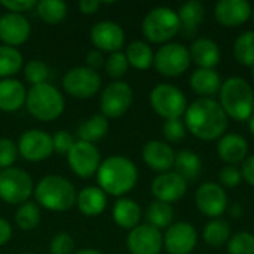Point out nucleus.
<instances>
[{"instance_id":"obj_1","label":"nucleus","mask_w":254,"mask_h":254,"mask_svg":"<svg viewBox=\"0 0 254 254\" xmlns=\"http://www.w3.org/2000/svg\"><path fill=\"white\" fill-rule=\"evenodd\" d=\"M186 129L201 140H216L228 128V115L219 101L201 97L190 103L185 113Z\"/></svg>"},{"instance_id":"obj_2","label":"nucleus","mask_w":254,"mask_h":254,"mask_svg":"<svg viewBox=\"0 0 254 254\" xmlns=\"http://www.w3.org/2000/svg\"><path fill=\"white\" fill-rule=\"evenodd\" d=\"M95 176L98 188L106 195L119 198L131 192L138 180V171L135 164L121 155H113L101 161Z\"/></svg>"},{"instance_id":"obj_3","label":"nucleus","mask_w":254,"mask_h":254,"mask_svg":"<svg viewBox=\"0 0 254 254\" xmlns=\"http://www.w3.org/2000/svg\"><path fill=\"white\" fill-rule=\"evenodd\" d=\"M37 205L49 211H68L76 205L74 185L58 174H49L39 180L33 192Z\"/></svg>"},{"instance_id":"obj_4","label":"nucleus","mask_w":254,"mask_h":254,"mask_svg":"<svg viewBox=\"0 0 254 254\" xmlns=\"http://www.w3.org/2000/svg\"><path fill=\"white\" fill-rule=\"evenodd\" d=\"M220 106L228 118L249 121L254 113V91L252 85L240 76L226 79L220 86Z\"/></svg>"},{"instance_id":"obj_5","label":"nucleus","mask_w":254,"mask_h":254,"mask_svg":"<svg viewBox=\"0 0 254 254\" xmlns=\"http://www.w3.org/2000/svg\"><path fill=\"white\" fill-rule=\"evenodd\" d=\"M25 107L33 118L42 122H51L63 115L65 109V100L57 86L45 82L33 85L27 91Z\"/></svg>"},{"instance_id":"obj_6","label":"nucleus","mask_w":254,"mask_h":254,"mask_svg":"<svg viewBox=\"0 0 254 254\" xmlns=\"http://www.w3.org/2000/svg\"><path fill=\"white\" fill-rule=\"evenodd\" d=\"M141 30L147 40L153 43H165L182 30V25L176 10L167 6H158L146 13Z\"/></svg>"},{"instance_id":"obj_7","label":"nucleus","mask_w":254,"mask_h":254,"mask_svg":"<svg viewBox=\"0 0 254 254\" xmlns=\"http://www.w3.org/2000/svg\"><path fill=\"white\" fill-rule=\"evenodd\" d=\"M34 192L31 176L21 168H6L0 171V199L9 205H21Z\"/></svg>"},{"instance_id":"obj_8","label":"nucleus","mask_w":254,"mask_h":254,"mask_svg":"<svg viewBox=\"0 0 254 254\" xmlns=\"http://www.w3.org/2000/svg\"><path fill=\"white\" fill-rule=\"evenodd\" d=\"M150 106L164 119H180L188 109V100L182 89L170 83H159L150 92Z\"/></svg>"},{"instance_id":"obj_9","label":"nucleus","mask_w":254,"mask_h":254,"mask_svg":"<svg viewBox=\"0 0 254 254\" xmlns=\"http://www.w3.org/2000/svg\"><path fill=\"white\" fill-rule=\"evenodd\" d=\"M63 88L73 98L88 100L100 91L101 76L86 65H77L65 71L63 76Z\"/></svg>"},{"instance_id":"obj_10","label":"nucleus","mask_w":254,"mask_h":254,"mask_svg":"<svg viewBox=\"0 0 254 254\" xmlns=\"http://www.w3.org/2000/svg\"><path fill=\"white\" fill-rule=\"evenodd\" d=\"M153 65L158 73L168 77H176L183 74L190 65L189 49L177 42H170L162 45L153 60Z\"/></svg>"},{"instance_id":"obj_11","label":"nucleus","mask_w":254,"mask_h":254,"mask_svg":"<svg viewBox=\"0 0 254 254\" xmlns=\"http://www.w3.org/2000/svg\"><path fill=\"white\" fill-rule=\"evenodd\" d=\"M132 100H134L132 88L124 80H113L101 92L100 97L101 115L107 119L121 118L131 107Z\"/></svg>"},{"instance_id":"obj_12","label":"nucleus","mask_w":254,"mask_h":254,"mask_svg":"<svg viewBox=\"0 0 254 254\" xmlns=\"http://www.w3.org/2000/svg\"><path fill=\"white\" fill-rule=\"evenodd\" d=\"M65 156L70 170L80 179H89L95 176L101 164L98 147L92 143L82 140H76V143Z\"/></svg>"},{"instance_id":"obj_13","label":"nucleus","mask_w":254,"mask_h":254,"mask_svg":"<svg viewBox=\"0 0 254 254\" xmlns=\"http://www.w3.org/2000/svg\"><path fill=\"white\" fill-rule=\"evenodd\" d=\"M18 153L30 162H40L54 153L52 135L42 129H28L21 134L18 143Z\"/></svg>"},{"instance_id":"obj_14","label":"nucleus","mask_w":254,"mask_h":254,"mask_svg":"<svg viewBox=\"0 0 254 254\" xmlns=\"http://www.w3.org/2000/svg\"><path fill=\"white\" fill-rule=\"evenodd\" d=\"M162 247L164 235L147 223L135 226L127 237V249L131 254H159Z\"/></svg>"},{"instance_id":"obj_15","label":"nucleus","mask_w":254,"mask_h":254,"mask_svg":"<svg viewBox=\"0 0 254 254\" xmlns=\"http://www.w3.org/2000/svg\"><path fill=\"white\" fill-rule=\"evenodd\" d=\"M89 37L95 49L101 52H118L125 43L124 28L110 19L98 21L89 31Z\"/></svg>"},{"instance_id":"obj_16","label":"nucleus","mask_w":254,"mask_h":254,"mask_svg":"<svg viewBox=\"0 0 254 254\" xmlns=\"http://www.w3.org/2000/svg\"><path fill=\"white\" fill-rule=\"evenodd\" d=\"M195 202L198 210L213 219L220 217L228 207V195L222 185L214 182H207L199 186L195 195Z\"/></svg>"},{"instance_id":"obj_17","label":"nucleus","mask_w":254,"mask_h":254,"mask_svg":"<svg viewBox=\"0 0 254 254\" xmlns=\"http://www.w3.org/2000/svg\"><path fill=\"white\" fill-rule=\"evenodd\" d=\"M198 243L196 229L188 222H177L167 228L164 247L170 254H190Z\"/></svg>"},{"instance_id":"obj_18","label":"nucleus","mask_w":254,"mask_h":254,"mask_svg":"<svg viewBox=\"0 0 254 254\" xmlns=\"http://www.w3.org/2000/svg\"><path fill=\"white\" fill-rule=\"evenodd\" d=\"M31 34V24L22 13L6 12L0 16V40L3 45L16 48L24 45Z\"/></svg>"},{"instance_id":"obj_19","label":"nucleus","mask_w":254,"mask_h":254,"mask_svg":"<svg viewBox=\"0 0 254 254\" xmlns=\"http://www.w3.org/2000/svg\"><path fill=\"white\" fill-rule=\"evenodd\" d=\"M188 192V182L182 179L176 171H167L156 176L152 182V193L156 201L176 202L182 199Z\"/></svg>"},{"instance_id":"obj_20","label":"nucleus","mask_w":254,"mask_h":254,"mask_svg":"<svg viewBox=\"0 0 254 254\" xmlns=\"http://www.w3.org/2000/svg\"><path fill=\"white\" fill-rule=\"evenodd\" d=\"M252 4L247 0H220L216 3V19L225 27H237L252 16Z\"/></svg>"},{"instance_id":"obj_21","label":"nucleus","mask_w":254,"mask_h":254,"mask_svg":"<svg viewBox=\"0 0 254 254\" xmlns=\"http://www.w3.org/2000/svg\"><path fill=\"white\" fill-rule=\"evenodd\" d=\"M143 159L147 167L161 173H167L173 168L176 152L173 146L161 140H150L143 147Z\"/></svg>"},{"instance_id":"obj_22","label":"nucleus","mask_w":254,"mask_h":254,"mask_svg":"<svg viewBox=\"0 0 254 254\" xmlns=\"http://www.w3.org/2000/svg\"><path fill=\"white\" fill-rule=\"evenodd\" d=\"M190 61H193L199 68H214L220 63V48L210 37H198L192 42L190 49Z\"/></svg>"},{"instance_id":"obj_23","label":"nucleus","mask_w":254,"mask_h":254,"mask_svg":"<svg viewBox=\"0 0 254 254\" xmlns=\"http://www.w3.org/2000/svg\"><path fill=\"white\" fill-rule=\"evenodd\" d=\"M27 98V89L18 79H0V110L6 113L18 112Z\"/></svg>"},{"instance_id":"obj_24","label":"nucleus","mask_w":254,"mask_h":254,"mask_svg":"<svg viewBox=\"0 0 254 254\" xmlns=\"http://www.w3.org/2000/svg\"><path fill=\"white\" fill-rule=\"evenodd\" d=\"M247 152H249L247 140L237 132L223 134L219 138L217 153L225 162H228L231 165L244 162V159L247 158Z\"/></svg>"},{"instance_id":"obj_25","label":"nucleus","mask_w":254,"mask_h":254,"mask_svg":"<svg viewBox=\"0 0 254 254\" xmlns=\"http://www.w3.org/2000/svg\"><path fill=\"white\" fill-rule=\"evenodd\" d=\"M76 205L83 216L97 217L107 207V195L98 186H86L77 192Z\"/></svg>"},{"instance_id":"obj_26","label":"nucleus","mask_w":254,"mask_h":254,"mask_svg":"<svg viewBox=\"0 0 254 254\" xmlns=\"http://www.w3.org/2000/svg\"><path fill=\"white\" fill-rule=\"evenodd\" d=\"M112 216L115 223L127 231L134 229L140 225L141 220V207L131 198H119L112 210Z\"/></svg>"},{"instance_id":"obj_27","label":"nucleus","mask_w":254,"mask_h":254,"mask_svg":"<svg viewBox=\"0 0 254 254\" xmlns=\"http://www.w3.org/2000/svg\"><path fill=\"white\" fill-rule=\"evenodd\" d=\"M190 86L192 89L204 97L213 95L216 92L220 91L222 86V79L219 76V73L214 68H196L192 74H190Z\"/></svg>"},{"instance_id":"obj_28","label":"nucleus","mask_w":254,"mask_h":254,"mask_svg":"<svg viewBox=\"0 0 254 254\" xmlns=\"http://www.w3.org/2000/svg\"><path fill=\"white\" fill-rule=\"evenodd\" d=\"M173 167L182 179H185L186 182H193L195 179L199 177L202 171V161L198 153H195L193 150L185 149L176 153Z\"/></svg>"},{"instance_id":"obj_29","label":"nucleus","mask_w":254,"mask_h":254,"mask_svg":"<svg viewBox=\"0 0 254 254\" xmlns=\"http://www.w3.org/2000/svg\"><path fill=\"white\" fill-rule=\"evenodd\" d=\"M107 131H109V119L104 118L101 113H97L89 116L86 121H83L77 127L76 134L79 140L94 144L95 141L101 140L107 134Z\"/></svg>"},{"instance_id":"obj_30","label":"nucleus","mask_w":254,"mask_h":254,"mask_svg":"<svg viewBox=\"0 0 254 254\" xmlns=\"http://www.w3.org/2000/svg\"><path fill=\"white\" fill-rule=\"evenodd\" d=\"M127 60L129 65H132L137 70H147L150 65H153L155 54L149 43L143 40H134L127 46L125 51Z\"/></svg>"},{"instance_id":"obj_31","label":"nucleus","mask_w":254,"mask_h":254,"mask_svg":"<svg viewBox=\"0 0 254 254\" xmlns=\"http://www.w3.org/2000/svg\"><path fill=\"white\" fill-rule=\"evenodd\" d=\"M24 65L22 54L18 48L0 45V79H10L21 71Z\"/></svg>"},{"instance_id":"obj_32","label":"nucleus","mask_w":254,"mask_h":254,"mask_svg":"<svg viewBox=\"0 0 254 254\" xmlns=\"http://www.w3.org/2000/svg\"><path fill=\"white\" fill-rule=\"evenodd\" d=\"M177 15H179L180 25H182L183 31L186 30L188 33H192L202 22L204 15H205V9H204V4L201 1L190 0V1H186L180 6Z\"/></svg>"},{"instance_id":"obj_33","label":"nucleus","mask_w":254,"mask_h":254,"mask_svg":"<svg viewBox=\"0 0 254 254\" xmlns=\"http://www.w3.org/2000/svg\"><path fill=\"white\" fill-rule=\"evenodd\" d=\"M36 12L43 22L55 25L67 16L68 7L63 0H40L36 4Z\"/></svg>"},{"instance_id":"obj_34","label":"nucleus","mask_w":254,"mask_h":254,"mask_svg":"<svg viewBox=\"0 0 254 254\" xmlns=\"http://www.w3.org/2000/svg\"><path fill=\"white\" fill-rule=\"evenodd\" d=\"M146 219H147V225H150V226H153V228H156L159 231L167 229V228H170L173 225L174 210H173L171 204L155 201L147 207Z\"/></svg>"},{"instance_id":"obj_35","label":"nucleus","mask_w":254,"mask_h":254,"mask_svg":"<svg viewBox=\"0 0 254 254\" xmlns=\"http://www.w3.org/2000/svg\"><path fill=\"white\" fill-rule=\"evenodd\" d=\"M202 238L211 247H220V246L226 244L231 238L229 223L222 217L213 219L211 222H208L204 226Z\"/></svg>"},{"instance_id":"obj_36","label":"nucleus","mask_w":254,"mask_h":254,"mask_svg":"<svg viewBox=\"0 0 254 254\" xmlns=\"http://www.w3.org/2000/svg\"><path fill=\"white\" fill-rule=\"evenodd\" d=\"M40 208L36 202L27 201L18 205L15 213V223L21 231H33L40 223Z\"/></svg>"},{"instance_id":"obj_37","label":"nucleus","mask_w":254,"mask_h":254,"mask_svg":"<svg viewBox=\"0 0 254 254\" xmlns=\"http://www.w3.org/2000/svg\"><path fill=\"white\" fill-rule=\"evenodd\" d=\"M234 54L240 64L243 65H254V31L247 30L241 33L234 45Z\"/></svg>"},{"instance_id":"obj_38","label":"nucleus","mask_w":254,"mask_h":254,"mask_svg":"<svg viewBox=\"0 0 254 254\" xmlns=\"http://www.w3.org/2000/svg\"><path fill=\"white\" fill-rule=\"evenodd\" d=\"M104 67H106V73H107L112 79L121 80V77L127 74V71H128V68H129V63H128V60H127L125 52L118 51V52H113V54H110V55L107 57Z\"/></svg>"},{"instance_id":"obj_39","label":"nucleus","mask_w":254,"mask_h":254,"mask_svg":"<svg viewBox=\"0 0 254 254\" xmlns=\"http://www.w3.org/2000/svg\"><path fill=\"white\" fill-rule=\"evenodd\" d=\"M24 76H25V80L31 83V86L45 83L49 76V68L42 60L33 58L27 61V64L24 65Z\"/></svg>"},{"instance_id":"obj_40","label":"nucleus","mask_w":254,"mask_h":254,"mask_svg":"<svg viewBox=\"0 0 254 254\" xmlns=\"http://www.w3.org/2000/svg\"><path fill=\"white\" fill-rule=\"evenodd\" d=\"M229 254H254V235L250 232H238L228 241Z\"/></svg>"},{"instance_id":"obj_41","label":"nucleus","mask_w":254,"mask_h":254,"mask_svg":"<svg viewBox=\"0 0 254 254\" xmlns=\"http://www.w3.org/2000/svg\"><path fill=\"white\" fill-rule=\"evenodd\" d=\"M18 146L7 137L0 138V171L10 168L18 158Z\"/></svg>"},{"instance_id":"obj_42","label":"nucleus","mask_w":254,"mask_h":254,"mask_svg":"<svg viewBox=\"0 0 254 254\" xmlns=\"http://www.w3.org/2000/svg\"><path fill=\"white\" fill-rule=\"evenodd\" d=\"M51 254H74L73 237L67 232H58L52 237L49 244Z\"/></svg>"},{"instance_id":"obj_43","label":"nucleus","mask_w":254,"mask_h":254,"mask_svg":"<svg viewBox=\"0 0 254 254\" xmlns=\"http://www.w3.org/2000/svg\"><path fill=\"white\" fill-rule=\"evenodd\" d=\"M164 135L170 143H180L186 137V125L182 119L165 121Z\"/></svg>"},{"instance_id":"obj_44","label":"nucleus","mask_w":254,"mask_h":254,"mask_svg":"<svg viewBox=\"0 0 254 254\" xmlns=\"http://www.w3.org/2000/svg\"><path fill=\"white\" fill-rule=\"evenodd\" d=\"M52 143H54V152H57L60 155H67L70 152V149L73 147V144L76 143V140L68 131L61 129L52 135Z\"/></svg>"},{"instance_id":"obj_45","label":"nucleus","mask_w":254,"mask_h":254,"mask_svg":"<svg viewBox=\"0 0 254 254\" xmlns=\"http://www.w3.org/2000/svg\"><path fill=\"white\" fill-rule=\"evenodd\" d=\"M219 180L225 188H235L243 182V173L241 168L235 165H226L219 173Z\"/></svg>"},{"instance_id":"obj_46","label":"nucleus","mask_w":254,"mask_h":254,"mask_svg":"<svg viewBox=\"0 0 254 254\" xmlns=\"http://www.w3.org/2000/svg\"><path fill=\"white\" fill-rule=\"evenodd\" d=\"M36 0H0V6L12 13H22L36 7Z\"/></svg>"},{"instance_id":"obj_47","label":"nucleus","mask_w":254,"mask_h":254,"mask_svg":"<svg viewBox=\"0 0 254 254\" xmlns=\"http://www.w3.org/2000/svg\"><path fill=\"white\" fill-rule=\"evenodd\" d=\"M241 173H243V179H244L249 185H252L254 188V155L247 156V158L244 159Z\"/></svg>"},{"instance_id":"obj_48","label":"nucleus","mask_w":254,"mask_h":254,"mask_svg":"<svg viewBox=\"0 0 254 254\" xmlns=\"http://www.w3.org/2000/svg\"><path fill=\"white\" fill-rule=\"evenodd\" d=\"M101 4H103L101 0H80L77 3V7L85 15H94V13L98 12Z\"/></svg>"},{"instance_id":"obj_49","label":"nucleus","mask_w":254,"mask_h":254,"mask_svg":"<svg viewBox=\"0 0 254 254\" xmlns=\"http://www.w3.org/2000/svg\"><path fill=\"white\" fill-rule=\"evenodd\" d=\"M104 63V57H103V52L98 51V49H92L86 54V67L92 68L97 71V68Z\"/></svg>"},{"instance_id":"obj_50","label":"nucleus","mask_w":254,"mask_h":254,"mask_svg":"<svg viewBox=\"0 0 254 254\" xmlns=\"http://www.w3.org/2000/svg\"><path fill=\"white\" fill-rule=\"evenodd\" d=\"M10 238H12V226L6 219L0 217V247L7 244Z\"/></svg>"},{"instance_id":"obj_51","label":"nucleus","mask_w":254,"mask_h":254,"mask_svg":"<svg viewBox=\"0 0 254 254\" xmlns=\"http://www.w3.org/2000/svg\"><path fill=\"white\" fill-rule=\"evenodd\" d=\"M74 254H103L101 252L95 250V249H83V250H79V252H74Z\"/></svg>"},{"instance_id":"obj_52","label":"nucleus","mask_w":254,"mask_h":254,"mask_svg":"<svg viewBox=\"0 0 254 254\" xmlns=\"http://www.w3.org/2000/svg\"><path fill=\"white\" fill-rule=\"evenodd\" d=\"M249 128H250V131H252V134L254 135V113L252 115V118L249 119Z\"/></svg>"},{"instance_id":"obj_53","label":"nucleus","mask_w":254,"mask_h":254,"mask_svg":"<svg viewBox=\"0 0 254 254\" xmlns=\"http://www.w3.org/2000/svg\"><path fill=\"white\" fill-rule=\"evenodd\" d=\"M252 76H253V79H254V65L252 67Z\"/></svg>"},{"instance_id":"obj_54","label":"nucleus","mask_w":254,"mask_h":254,"mask_svg":"<svg viewBox=\"0 0 254 254\" xmlns=\"http://www.w3.org/2000/svg\"><path fill=\"white\" fill-rule=\"evenodd\" d=\"M21 254H36V253H21Z\"/></svg>"}]
</instances>
